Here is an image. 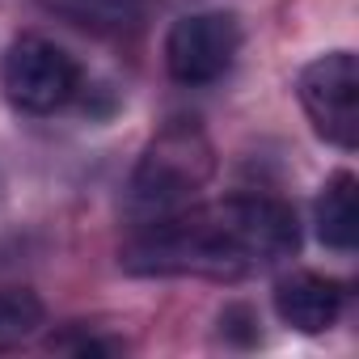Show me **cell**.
<instances>
[{
    "mask_svg": "<svg viewBox=\"0 0 359 359\" xmlns=\"http://www.w3.org/2000/svg\"><path fill=\"white\" fill-rule=\"evenodd\" d=\"M296 245L300 224L283 199L229 195L144 220L123 245V271L144 279L241 283L292 258Z\"/></svg>",
    "mask_w": 359,
    "mask_h": 359,
    "instance_id": "cell-1",
    "label": "cell"
},
{
    "mask_svg": "<svg viewBox=\"0 0 359 359\" xmlns=\"http://www.w3.org/2000/svg\"><path fill=\"white\" fill-rule=\"evenodd\" d=\"M317 237L338 250V254H351L355 241H359V182L355 173L338 169L330 182L321 187V199H317Z\"/></svg>",
    "mask_w": 359,
    "mask_h": 359,
    "instance_id": "cell-7",
    "label": "cell"
},
{
    "mask_svg": "<svg viewBox=\"0 0 359 359\" xmlns=\"http://www.w3.org/2000/svg\"><path fill=\"white\" fill-rule=\"evenodd\" d=\"M241 47V26L233 13H191L177 18L165 34V68L177 85H212L220 81Z\"/></svg>",
    "mask_w": 359,
    "mask_h": 359,
    "instance_id": "cell-5",
    "label": "cell"
},
{
    "mask_svg": "<svg viewBox=\"0 0 359 359\" xmlns=\"http://www.w3.org/2000/svg\"><path fill=\"white\" fill-rule=\"evenodd\" d=\"M81 85L76 60L43 34H26L5 55V93L26 114H51L72 102Z\"/></svg>",
    "mask_w": 359,
    "mask_h": 359,
    "instance_id": "cell-4",
    "label": "cell"
},
{
    "mask_svg": "<svg viewBox=\"0 0 359 359\" xmlns=\"http://www.w3.org/2000/svg\"><path fill=\"white\" fill-rule=\"evenodd\" d=\"M43 300L26 287H0V351L26 342L43 325Z\"/></svg>",
    "mask_w": 359,
    "mask_h": 359,
    "instance_id": "cell-9",
    "label": "cell"
},
{
    "mask_svg": "<svg viewBox=\"0 0 359 359\" xmlns=\"http://www.w3.org/2000/svg\"><path fill=\"white\" fill-rule=\"evenodd\" d=\"M216 173V152H212V140L203 135V127L195 118H173L169 127H161L131 182H127V212L144 224V220H156V216H169L177 208H187L195 191H203Z\"/></svg>",
    "mask_w": 359,
    "mask_h": 359,
    "instance_id": "cell-2",
    "label": "cell"
},
{
    "mask_svg": "<svg viewBox=\"0 0 359 359\" xmlns=\"http://www.w3.org/2000/svg\"><path fill=\"white\" fill-rule=\"evenodd\" d=\"M47 5L97 34H131L152 13V0H47Z\"/></svg>",
    "mask_w": 359,
    "mask_h": 359,
    "instance_id": "cell-8",
    "label": "cell"
},
{
    "mask_svg": "<svg viewBox=\"0 0 359 359\" xmlns=\"http://www.w3.org/2000/svg\"><path fill=\"white\" fill-rule=\"evenodd\" d=\"M275 313L300 334H321L342 313V287L313 271H292L275 283Z\"/></svg>",
    "mask_w": 359,
    "mask_h": 359,
    "instance_id": "cell-6",
    "label": "cell"
},
{
    "mask_svg": "<svg viewBox=\"0 0 359 359\" xmlns=\"http://www.w3.org/2000/svg\"><path fill=\"white\" fill-rule=\"evenodd\" d=\"M300 106L321 140L351 152L359 144V64L351 51H330L313 60L296 81Z\"/></svg>",
    "mask_w": 359,
    "mask_h": 359,
    "instance_id": "cell-3",
    "label": "cell"
}]
</instances>
